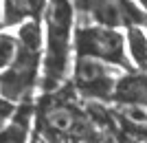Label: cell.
Returning <instances> with one entry per match:
<instances>
[{
    "mask_svg": "<svg viewBox=\"0 0 147 143\" xmlns=\"http://www.w3.org/2000/svg\"><path fill=\"white\" fill-rule=\"evenodd\" d=\"M49 0H2V26H18L24 20H42Z\"/></svg>",
    "mask_w": 147,
    "mask_h": 143,
    "instance_id": "cell-9",
    "label": "cell"
},
{
    "mask_svg": "<svg viewBox=\"0 0 147 143\" xmlns=\"http://www.w3.org/2000/svg\"><path fill=\"white\" fill-rule=\"evenodd\" d=\"M112 101L117 104H143L147 106V70L141 68V73L136 70H127L121 75L114 86V97Z\"/></svg>",
    "mask_w": 147,
    "mask_h": 143,
    "instance_id": "cell-8",
    "label": "cell"
},
{
    "mask_svg": "<svg viewBox=\"0 0 147 143\" xmlns=\"http://www.w3.org/2000/svg\"><path fill=\"white\" fill-rule=\"evenodd\" d=\"M40 70H42V49H31L20 44L11 66L0 70V97L13 104L31 99V90L40 79Z\"/></svg>",
    "mask_w": 147,
    "mask_h": 143,
    "instance_id": "cell-4",
    "label": "cell"
},
{
    "mask_svg": "<svg viewBox=\"0 0 147 143\" xmlns=\"http://www.w3.org/2000/svg\"><path fill=\"white\" fill-rule=\"evenodd\" d=\"M33 134L46 141H99L103 132L92 123L84 106H77L73 97L61 95L59 88L44 93L35 106Z\"/></svg>",
    "mask_w": 147,
    "mask_h": 143,
    "instance_id": "cell-1",
    "label": "cell"
},
{
    "mask_svg": "<svg viewBox=\"0 0 147 143\" xmlns=\"http://www.w3.org/2000/svg\"><path fill=\"white\" fill-rule=\"evenodd\" d=\"M75 51L77 55L97 57L101 62L119 66L123 70H132L134 64L127 55V44L125 35L117 31L114 26L103 24H84L75 31Z\"/></svg>",
    "mask_w": 147,
    "mask_h": 143,
    "instance_id": "cell-3",
    "label": "cell"
},
{
    "mask_svg": "<svg viewBox=\"0 0 147 143\" xmlns=\"http://www.w3.org/2000/svg\"><path fill=\"white\" fill-rule=\"evenodd\" d=\"M18 49H20L18 37L0 31V70H5L7 66H11V62L16 60V55H18Z\"/></svg>",
    "mask_w": 147,
    "mask_h": 143,
    "instance_id": "cell-11",
    "label": "cell"
},
{
    "mask_svg": "<svg viewBox=\"0 0 147 143\" xmlns=\"http://www.w3.org/2000/svg\"><path fill=\"white\" fill-rule=\"evenodd\" d=\"M77 9L103 26L127 29L132 24H147V11L132 0H77Z\"/></svg>",
    "mask_w": 147,
    "mask_h": 143,
    "instance_id": "cell-6",
    "label": "cell"
},
{
    "mask_svg": "<svg viewBox=\"0 0 147 143\" xmlns=\"http://www.w3.org/2000/svg\"><path fill=\"white\" fill-rule=\"evenodd\" d=\"M75 7L73 0H49L44 13V44L42 70H40V88L42 93H53L64 86L70 62V40H73Z\"/></svg>",
    "mask_w": 147,
    "mask_h": 143,
    "instance_id": "cell-2",
    "label": "cell"
},
{
    "mask_svg": "<svg viewBox=\"0 0 147 143\" xmlns=\"http://www.w3.org/2000/svg\"><path fill=\"white\" fill-rule=\"evenodd\" d=\"M0 29H2V0H0Z\"/></svg>",
    "mask_w": 147,
    "mask_h": 143,
    "instance_id": "cell-12",
    "label": "cell"
},
{
    "mask_svg": "<svg viewBox=\"0 0 147 143\" xmlns=\"http://www.w3.org/2000/svg\"><path fill=\"white\" fill-rule=\"evenodd\" d=\"M138 2H141V7H143V9L147 11V0H138Z\"/></svg>",
    "mask_w": 147,
    "mask_h": 143,
    "instance_id": "cell-13",
    "label": "cell"
},
{
    "mask_svg": "<svg viewBox=\"0 0 147 143\" xmlns=\"http://www.w3.org/2000/svg\"><path fill=\"white\" fill-rule=\"evenodd\" d=\"M0 101H2V97H0Z\"/></svg>",
    "mask_w": 147,
    "mask_h": 143,
    "instance_id": "cell-14",
    "label": "cell"
},
{
    "mask_svg": "<svg viewBox=\"0 0 147 143\" xmlns=\"http://www.w3.org/2000/svg\"><path fill=\"white\" fill-rule=\"evenodd\" d=\"M117 75L110 64L101 62L97 57L77 55L73 64V77H70V88L84 99L94 101H112L114 97V86H117Z\"/></svg>",
    "mask_w": 147,
    "mask_h": 143,
    "instance_id": "cell-5",
    "label": "cell"
},
{
    "mask_svg": "<svg viewBox=\"0 0 147 143\" xmlns=\"http://www.w3.org/2000/svg\"><path fill=\"white\" fill-rule=\"evenodd\" d=\"M35 119V106L31 99L16 104V110L9 115L5 123L0 125V141H26L31 134V125Z\"/></svg>",
    "mask_w": 147,
    "mask_h": 143,
    "instance_id": "cell-7",
    "label": "cell"
},
{
    "mask_svg": "<svg viewBox=\"0 0 147 143\" xmlns=\"http://www.w3.org/2000/svg\"><path fill=\"white\" fill-rule=\"evenodd\" d=\"M125 44H127L129 60L136 68L147 70V29L145 24H132L125 29Z\"/></svg>",
    "mask_w": 147,
    "mask_h": 143,
    "instance_id": "cell-10",
    "label": "cell"
}]
</instances>
